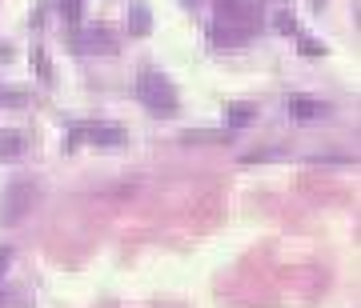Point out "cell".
<instances>
[{
	"label": "cell",
	"instance_id": "cell-7",
	"mask_svg": "<svg viewBox=\"0 0 361 308\" xmlns=\"http://www.w3.org/2000/svg\"><path fill=\"white\" fill-rule=\"evenodd\" d=\"M129 32L133 37H149V32H153V16H149V8H145L141 0L129 4Z\"/></svg>",
	"mask_w": 361,
	"mask_h": 308
},
{
	"label": "cell",
	"instance_id": "cell-1",
	"mask_svg": "<svg viewBox=\"0 0 361 308\" xmlns=\"http://www.w3.org/2000/svg\"><path fill=\"white\" fill-rule=\"evenodd\" d=\"M137 96H141V104L149 108V113H177V89H173V80L165 77V72H141L137 77Z\"/></svg>",
	"mask_w": 361,
	"mask_h": 308
},
{
	"label": "cell",
	"instance_id": "cell-2",
	"mask_svg": "<svg viewBox=\"0 0 361 308\" xmlns=\"http://www.w3.org/2000/svg\"><path fill=\"white\" fill-rule=\"evenodd\" d=\"M32 205H37V184L32 180H13L4 193H0V224H20V220L32 212Z\"/></svg>",
	"mask_w": 361,
	"mask_h": 308
},
{
	"label": "cell",
	"instance_id": "cell-6",
	"mask_svg": "<svg viewBox=\"0 0 361 308\" xmlns=\"http://www.w3.org/2000/svg\"><path fill=\"white\" fill-rule=\"evenodd\" d=\"M253 116H257V108H253V104H229V108H225V129H233V132H241L249 124V120H253Z\"/></svg>",
	"mask_w": 361,
	"mask_h": 308
},
{
	"label": "cell",
	"instance_id": "cell-13",
	"mask_svg": "<svg viewBox=\"0 0 361 308\" xmlns=\"http://www.w3.org/2000/svg\"><path fill=\"white\" fill-rule=\"evenodd\" d=\"M301 52H305V56H322V44H317V40H301Z\"/></svg>",
	"mask_w": 361,
	"mask_h": 308
},
{
	"label": "cell",
	"instance_id": "cell-12",
	"mask_svg": "<svg viewBox=\"0 0 361 308\" xmlns=\"http://www.w3.org/2000/svg\"><path fill=\"white\" fill-rule=\"evenodd\" d=\"M0 104H13V108H16V104H25V92H20V89H4V92H0Z\"/></svg>",
	"mask_w": 361,
	"mask_h": 308
},
{
	"label": "cell",
	"instance_id": "cell-3",
	"mask_svg": "<svg viewBox=\"0 0 361 308\" xmlns=\"http://www.w3.org/2000/svg\"><path fill=\"white\" fill-rule=\"evenodd\" d=\"M68 49L77 52V56H113L121 44H116V37L104 25H97V28H77L68 37Z\"/></svg>",
	"mask_w": 361,
	"mask_h": 308
},
{
	"label": "cell",
	"instance_id": "cell-16",
	"mask_svg": "<svg viewBox=\"0 0 361 308\" xmlns=\"http://www.w3.org/2000/svg\"><path fill=\"white\" fill-rule=\"evenodd\" d=\"M180 4H197V0H180Z\"/></svg>",
	"mask_w": 361,
	"mask_h": 308
},
{
	"label": "cell",
	"instance_id": "cell-15",
	"mask_svg": "<svg viewBox=\"0 0 361 308\" xmlns=\"http://www.w3.org/2000/svg\"><path fill=\"white\" fill-rule=\"evenodd\" d=\"M4 300H8V293H4V284H0V304H4Z\"/></svg>",
	"mask_w": 361,
	"mask_h": 308
},
{
	"label": "cell",
	"instance_id": "cell-10",
	"mask_svg": "<svg viewBox=\"0 0 361 308\" xmlns=\"http://www.w3.org/2000/svg\"><path fill=\"white\" fill-rule=\"evenodd\" d=\"M273 28L285 32V37H297V16L293 13H277V16H273Z\"/></svg>",
	"mask_w": 361,
	"mask_h": 308
},
{
	"label": "cell",
	"instance_id": "cell-4",
	"mask_svg": "<svg viewBox=\"0 0 361 308\" xmlns=\"http://www.w3.org/2000/svg\"><path fill=\"white\" fill-rule=\"evenodd\" d=\"M80 141H92V144H104V148H113V144L125 141V129L113 124V120H101V124H77L73 136H68V148H77Z\"/></svg>",
	"mask_w": 361,
	"mask_h": 308
},
{
	"label": "cell",
	"instance_id": "cell-5",
	"mask_svg": "<svg viewBox=\"0 0 361 308\" xmlns=\"http://www.w3.org/2000/svg\"><path fill=\"white\" fill-rule=\"evenodd\" d=\"M217 13H221V20L233 25V28H253L257 16H261V8L253 4V0H217Z\"/></svg>",
	"mask_w": 361,
	"mask_h": 308
},
{
	"label": "cell",
	"instance_id": "cell-9",
	"mask_svg": "<svg viewBox=\"0 0 361 308\" xmlns=\"http://www.w3.org/2000/svg\"><path fill=\"white\" fill-rule=\"evenodd\" d=\"M25 153V136H16V132H8V136H0V160H13V156Z\"/></svg>",
	"mask_w": 361,
	"mask_h": 308
},
{
	"label": "cell",
	"instance_id": "cell-14",
	"mask_svg": "<svg viewBox=\"0 0 361 308\" xmlns=\"http://www.w3.org/2000/svg\"><path fill=\"white\" fill-rule=\"evenodd\" d=\"M8 260H13V252H8V248H0V272L8 269Z\"/></svg>",
	"mask_w": 361,
	"mask_h": 308
},
{
	"label": "cell",
	"instance_id": "cell-8",
	"mask_svg": "<svg viewBox=\"0 0 361 308\" xmlns=\"http://www.w3.org/2000/svg\"><path fill=\"white\" fill-rule=\"evenodd\" d=\"M289 113H293L297 120H310V116H322L325 113V104L305 101V96H293V101H289Z\"/></svg>",
	"mask_w": 361,
	"mask_h": 308
},
{
	"label": "cell",
	"instance_id": "cell-11",
	"mask_svg": "<svg viewBox=\"0 0 361 308\" xmlns=\"http://www.w3.org/2000/svg\"><path fill=\"white\" fill-rule=\"evenodd\" d=\"M80 4H85V0H61V13H65L68 25H77L80 20Z\"/></svg>",
	"mask_w": 361,
	"mask_h": 308
}]
</instances>
